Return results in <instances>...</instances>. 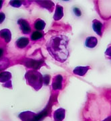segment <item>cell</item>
<instances>
[{
	"mask_svg": "<svg viewBox=\"0 0 111 121\" xmlns=\"http://www.w3.org/2000/svg\"><path fill=\"white\" fill-rule=\"evenodd\" d=\"M84 121H111V95L92 94L84 110Z\"/></svg>",
	"mask_w": 111,
	"mask_h": 121,
	"instance_id": "cell-1",
	"label": "cell"
},
{
	"mask_svg": "<svg viewBox=\"0 0 111 121\" xmlns=\"http://www.w3.org/2000/svg\"><path fill=\"white\" fill-rule=\"evenodd\" d=\"M69 39L64 35L53 36L48 41L46 48L49 54L56 60L64 63L68 59L69 51Z\"/></svg>",
	"mask_w": 111,
	"mask_h": 121,
	"instance_id": "cell-2",
	"label": "cell"
},
{
	"mask_svg": "<svg viewBox=\"0 0 111 121\" xmlns=\"http://www.w3.org/2000/svg\"><path fill=\"white\" fill-rule=\"evenodd\" d=\"M25 78L28 84L32 86L35 90H39L42 88L44 83L43 75L38 71L32 69L27 71Z\"/></svg>",
	"mask_w": 111,
	"mask_h": 121,
	"instance_id": "cell-3",
	"label": "cell"
},
{
	"mask_svg": "<svg viewBox=\"0 0 111 121\" xmlns=\"http://www.w3.org/2000/svg\"><path fill=\"white\" fill-rule=\"evenodd\" d=\"M45 110L40 114H35L31 111L22 112L19 114V118L22 121H41L45 117Z\"/></svg>",
	"mask_w": 111,
	"mask_h": 121,
	"instance_id": "cell-4",
	"label": "cell"
},
{
	"mask_svg": "<svg viewBox=\"0 0 111 121\" xmlns=\"http://www.w3.org/2000/svg\"><path fill=\"white\" fill-rule=\"evenodd\" d=\"M63 77L61 75H57L54 77L52 83V87L53 90H62L63 88Z\"/></svg>",
	"mask_w": 111,
	"mask_h": 121,
	"instance_id": "cell-5",
	"label": "cell"
},
{
	"mask_svg": "<svg viewBox=\"0 0 111 121\" xmlns=\"http://www.w3.org/2000/svg\"><path fill=\"white\" fill-rule=\"evenodd\" d=\"M17 24L20 25V28L23 34L28 35L31 32V27L27 20L24 19H20L17 21Z\"/></svg>",
	"mask_w": 111,
	"mask_h": 121,
	"instance_id": "cell-6",
	"label": "cell"
},
{
	"mask_svg": "<svg viewBox=\"0 0 111 121\" xmlns=\"http://www.w3.org/2000/svg\"><path fill=\"white\" fill-rule=\"evenodd\" d=\"M92 29L96 35L102 36L103 34V24L100 21L95 19L92 21Z\"/></svg>",
	"mask_w": 111,
	"mask_h": 121,
	"instance_id": "cell-7",
	"label": "cell"
},
{
	"mask_svg": "<svg viewBox=\"0 0 111 121\" xmlns=\"http://www.w3.org/2000/svg\"><path fill=\"white\" fill-rule=\"evenodd\" d=\"M66 116V110L62 108H60L55 110L54 112V121H63Z\"/></svg>",
	"mask_w": 111,
	"mask_h": 121,
	"instance_id": "cell-8",
	"label": "cell"
},
{
	"mask_svg": "<svg viewBox=\"0 0 111 121\" xmlns=\"http://www.w3.org/2000/svg\"><path fill=\"white\" fill-rule=\"evenodd\" d=\"M90 69V66H78L74 69L73 73L78 76H84Z\"/></svg>",
	"mask_w": 111,
	"mask_h": 121,
	"instance_id": "cell-9",
	"label": "cell"
},
{
	"mask_svg": "<svg viewBox=\"0 0 111 121\" xmlns=\"http://www.w3.org/2000/svg\"><path fill=\"white\" fill-rule=\"evenodd\" d=\"M64 16V8L59 4L56 5L55 13L54 15V20L56 21L60 20Z\"/></svg>",
	"mask_w": 111,
	"mask_h": 121,
	"instance_id": "cell-10",
	"label": "cell"
},
{
	"mask_svg": "<svg viewBox=\"0 0 111 121\" xmlns=\"http://www.w3.org/2000/svg\"><path fill=\"white\" fill-rule=\"evenodd\" d=\"M98 44V39L94 36H89L85 40V46L89 48H93Z\"/></svg>",
	"mask_w": 111,
	"mask_h": 121,
	"instance_id": "cell-11",
	"label": "cell"
},
{
	"mask_svg": "<svg viewBox=\"0 0 111 121\" xmlns=\"http://www.w3.org/2000/svg\"><path fill=\"white\" fill-rule=\"evenodd\" d=\"M30 43V40L26 37H21L16 40V46L19 48H24Z\"/></svg>",
	"mask_w": 111,
	"mask_h": 121,
	"instance_id": "cell-12",
	"label": "cell"
},
{
	"mask_svg": "<svg viewBox=\"0 0 111 121\" xmlns=\"http://www.w3.org/2000/svg\"><path fill=\"white\" fill-rule=\"evenodd\" d=\"M0 37L5 40V42L8 43L12 39V34L9 29H3L0 31Z\"/></svg>",
	"mask_w": 111,
	"mask_h": 121,
	"instance_id": "cell-13",
	"label": "cell"
},
{
	"mask_svg": "<svg viewBox=\"0 0 111 121\" xmlns=\"http://www.w3.org/2000/svg\"><path fill=\"white\" fill-rule=\"evenodd\" d=\"M36 2L39 3L42 8L48 9L50 12L53 11V9L55 6L54 4L51 1H36Z\"/></svg>",
	"mask_w": 111,
	"mask_h": 121,
	"instance_id": "cell-14",
	"label": "cell"
},
{
	"mask_svg": "<svg viewBox=\"0 0 111 121\" xmlns=\"http://www.w3.org/2000/svg\"><path fill=\"white\" fill-rule=\"evenodd\" d=\"M12 74L8 71H3L0 73V82H11Z\"/></svg>",
	"mask_w": 111,
	"mask_h": 121,
	"instance_id": "cell-15",
	"label": "cell"
},
{
	"mask_svg": "<svg viewBox=\"0 0 111 121\" xmlns=\"http://www.w3.org/2000/svg\"><path fill=\"white\" fill-rule=\"evenodd\" d=\"M46 27V22H44L42 19H38L36 20L34 23V28L36 30L38 31H42Z\"/></svg>",
	"mask_w": 111,
	"mask_h": 121,
	"instance_id": "cell-16",
	"label": "cell"
},
{
	"mask_svg": "<svg viewBox=\"0 0 111 121\" xmlns=\"http://www.w3.org/2000/svg\"><path fill=\"white\" fill-rule=\"evenodd\" d=\"M44 37V33L40 31H35L31 35V40L35 41Z\"/></svg>",
	"mask_w": 111,
	"mask_h": 121,
	"instance_id": "cell-17",
	"label": "cell"
},
{
	"mask_svg": "<svg viewBox=\"0 0 111 121\" xmlns=\"http://www.w3.org/2000/svg\"><path fill=\"white\" fill-rule=\"evenodd\" d=\"M9 4L14 8H20L22 5V2L21 1H10Z\"/></svg>",
	"mask_w": 111,
	"mask_h": 121,
	"instance_id": "cell-18",
	"label": "cell"
},
{
	"mask_svg": "<svg viewBox=\"0 0 111 121\" xmlns=\"http://www.w3.org/2000/svg\"><path fill=\"white\" fill-rule=\"evenodd\" d=\"M105 55L108 59L111 60V44H110L107 48V50L105 51Z\"/></svg>",
	"mask_w": 111,
	"mask_h": 121,
	"instance_id": "cell-19",
	"label": "cell"
},
{
	"mask_svg": "<svg viewBox=\"0 0 111 121\" xmlns=\"http://www.w3.org/2000/svg\"><path fill=\"white\" fill-rule=\"evenodd\" d=\"M73 12H74V13L76 16H78V17L81 16L82 12H81V10H80L79 8H74V9H73Z\"/></svg>",
	"mask_w": 111,
	"mask_h": 121,
	"instance_id": "cell-20",
	"label": "cell"
},
{
	"mask_svg": "<svg viewBox=\"0 0 111 121\" xmlns=\"http://www.w3.org/2000/svg\"><path fill=\"white\" fill-rule=\"evenodd\" d=\"M44 83L45 84V85H48L49 84V83H50V75H45L44 77Z\"/></svg>",
	"mask_w": 111,
	"mask_h": 121,
	"instance_id": "cell-21",
	"label": "cell"
},
{
	"mask_svg": "<svg viewBox=\"0 0 111 121\" xmlns=\"http://www.w3.org/2000/svg\"><path fill=\"white\" fill-rule=\"evenodd\" d=\"M5 19V15L4 13L3 12H0V24H1L2 22H4V21Z\"/></svg>",
	"mask_w": 111,
	"mask_h": 121,
	"instance_id": "cell-22",
	"label": "cell"
},
{
	"mask_svg": "<svg viewBox=\"0 0 111 121\" xmlns=\"http://www.w3.org/2000/svg\"><path fill=\"white\" fill-rule=\"evenodd\" d=\"M3 55H4V49L0 48V58H1Z\"/></svg>",
	"mask_w": 111,
	"mask_h": 121,
	"instance_id": "cell-23",
	"label": "cell"
},
{
	"mask_svg": "<svg viewBox=\"0 0 111 121\" xmlns=\"http://www.w3.org/2000/svg\"><path fill=\"white\" fill-rule=\"evenodd\" d=\"M3 4H4V1H1V0H0V9L2 8Z\"/></svg>",
	"mask_w": 111,
	"mask_h": 121,
	"instance_id": "cell-24",
	"label": "cell"
}]
</instances>
